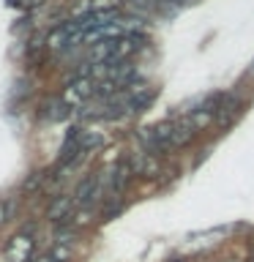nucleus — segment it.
I'll use <instances>...</instances> for the list:
<instances>
[{"label": "nucleus", "instance_id": "20e7f679", "mask_svg": "<svg viewBox=\"0 0 254 262\" xmlns=\"http://www.w3.org/2000/svg\"><path fill=\"white\" fill-rule=\"evenodd\" d=\"M47 110H49V112H44V118L60 120V118H66V115H69V104H66V101H55V104H47Z\"/></svg>", "mask_w": 254, "mask_h": 262}, {"label": "nucleus", "instance_id": "423d86ee", "mask_svg": "<svg viewBox=\"0 0 254 262\" xmlns=\"http://www.w3.org/2000/svg\"><path fill=\"white\" fill-rule=\"evenodd\" d=\"M11 219V205L8 202H0V224H3V221H8Z\"/></svg>", "mask_w": 254, "mask_h": 262}, {"label": "nucleus", "instance_id": "39448f33", "mask_svg": "<svg viewBox=\"0 0 254 262\" xmlns=\"http://www.w3.org/2000/svg\"><path fill=\"white\" fill-rule=\"evenodd\" d=\"M47 257H49V262H66V259L71 257V249H69V246H55Z\"/></svg>", "mask_w": 254, "mask_h": 262}, {"label": "nucleus", "instance_id": "7ed1b4c3", "mask_svg": "<svg viewBox=\"0 0 254 262\" xmlns=\"http://www.w3.org/2000/svg\"><path fill=\"white\" fill-rule=\"evenodd\" d=\"M71 213V200L69 196H60V200H55L52 205H49V213L47 216L52 219V221H60V219H66Z\"/></svg>", "mask_w": 254, "mask_h": 262}, {"label": "nucleus", "instance_id": "f257e3e1", "mask_svg": "<svg viewBox=\"0 0 254 262\" xmlns=\"http://www.w3.org/2000/svg\"><path fill=\"white\" fill-rule=\"evenodd\" d=\"M30 251H33V241H30L28 235L14 237L11 246H8V262H28L30 259Z\"/></svg>", "mask_w": 254, "mask_h": 262}, {"label": "nucleus", "instance_id": "f03ea898", "mask_svg": "<svg viewBox=\"0 0 254 262\" xmlns=\"http://www.w3.org/2000/svg\"><path fill=\"white\" fill-rule=\"evenodd\" d=\"M98 188H101V180H98V178H85L77 186V194H74V196H77L79 205H90L98 196Z\"/></svg>", "mask_w": 254, "mask_h": 262}]
</instances>
